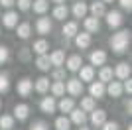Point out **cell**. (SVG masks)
<instances>
[{
	"instance_id": "31",
	"label": "cell",
	"mask_w": 132,
	"mask_h": 130,
	"mask_svg": "<svg viewBox=\"0 0 132 130\" xmlns=\"http://www.w3.org/2000/svg\"><path fill=\"white\" fill-rule=\"evenodd\" d=\"M12 128H14V116L2 114L0 116V130H12Z\"/></svg>"
},
{
	"instance_id": "42",
	"label": "cell",
	"mask_w": 132,
	"mask_h": 130,
	"mask_svg": "<svg viewBox=\"0 0 132 130\" xmlns=\"http://www.w3.org/2000/svg\"><path fill=\"white\" fill-rule=\"evenodd\" d=\"M118 4H120L122 10H126V12L132 10V0H118Z\"/></svg>"
},
{
	"instance_id": "47",
	"label": "cell",
	"mask_w": 132,
	"mask_h": 130,
	"mask_svg": "<svg viewBox=\"0 0 132 130\" xmlns=\"http://www.w3.org/2000/svg\"><path fill=\"white\" fill-rule=\"evenodd\" d=\"M101 2H103V4L106 6V4H110V2H114V0H101Z\"/></svg>"
},
{
	"instance_id": "20",
	"label": "cell",
	"mask_w": 132,
	"mask_h": 130,
	"mask_svg": "<svg viewBox=\"0 0 132 130\" xmlns=\"http://www.w3.org/2000/svg\"><path fill=\"white\" fill-rule=\"evenodd\" d=\"M75 45H77L79 49H87L89 45H91V36H89L87 32H81L75 36Z\"/></svg>"
},
{
	"instance_id": "8",
	"label": "cell",
	"mask_w": 132,
	"mask_h": 130,
	"mask_svg": "<svg viewBox=\"0 0 132 130\" xmlns=\"http://www.w3.org/2000/svg\"><path fill=\"white\" fill-rule=\"evenodd\" d=\"M39 108H42V112H45V114H53L55 110H57V103H55L53 97H44L42 103H39Z\"/></svg>"
},
{
	"instance_id": "36",
	"label": "cell",
	"mask_w": 132,
	"mask_h": 130,
	"mask_svg": "<svg viewBox=\"0 0 132 130\" xmlns=\"http://www.w3.org/2000/svg\"><path fill=\"white\" fill-rule=\"evenodd\" d=\"M10 89V77L8 73H0V93H6Z\"/></svg>"
},
{
	"instance_id": "15",
	"label": "cell",
	"mask_w": 132,
	"mask_h": 130,
	"mask_svg": "<svg viewBox=\"0 0 132 130\" xmlns=\"http://www.w3.org/2000/svg\"><path fill=\"white\" fill-rule=\"evenodd\" d=\"M89 93H91L93 99H103L105 97V85H103L101 81H93L91 87H89Z\"/></svg>"
},
{
	"instance_id": "45",
	"label": "cell",
	"mask_w": 132,
	"mask_h": 130,
	"mask_svg": "<svg viewBox=\"0 0 132 130\" xmlns=\"http://www.w3.org/2000/svg\"><path fill=\"white\" fill-rule=\"evenodd\" d=\"M124 108H126V112L130 114V110H132V103H130V99H128V101H124Z\"/></svg>"
},
{
	"instance_id": "43",
	"label": "cell",
	"mask_w": 132,
	"mask_h": 130,
	"mask_svg": "<svg viewBox=\"0 0 132 130\" xmlns=\"http://www.w3.org/2000/svg\"><path fill=\"white\" fill-rule=\"evenodd\" d=\"M122 91H126L128 95L132 93V81H130V79H126V81L122 83Z\"/></svg>"
},
{
	"instance_id": "38",
	"label": "cell",
	"mask_w": 132,
	"mask_h": 130,
	"mask_svg": "<svg viewBox=\"0 0 132 130\" xmlns=\"http://www.w3.org/2000/svg\"><path fill=\"white\" fill-rule=\"evenodd\" d=\"M30 51H32L30 47H22L18 51V59L20 61H30Z\"/></svg>"
},
{
	"instance_id": "23",
	"label": "cell",
	"mask_w": 132,
	"mask_h": 130,
	"mask_svg": "<svg viewBox=\"0 0 132 130\" xmlns=\"http://www.w3.org/2000/svg\"><path fill=\"white\" fill-rule=\"evenodd\" d=\"M57 108H59L61 112L69 114V112H71V110H73V108H75V101H73L71 97H67V99L63 97V99H61V101H59V103H57Z\"/></svg>"
},
{
	"instance_id": "44",
	"label": "cell",
	"mask_w": 132,
	"mask_h": 130,
	"mask_svg": "<svg viewBox=\"0 0 132 130\" xmlns=\"http://www.w3.org/2000/svg\"><path fill=\"white\" fill-rule=\"evenodd\" d=\"M0 4L4 6V8H10V6L16 4V0H0Z\"/></svg>"
},
{
	"instance_id": "30",
	"label": "cell",
	"mask_w": 132,
	"mask_h": 130,
	"mask_svg": "<svg viewBox=\"0 0 132 130\" xmlns=\"http://www.w3.org/2000/svg\"><path fill=\"white\" fill-rule=\"evenodd\" d=\"M83 112H93L95 110V99L93 97H81V107H79Z\"/></svg>"
},
{
	"instance_id": "3",
	"label": "cell",
	"mask_w": 132,
	"mask_h": 130,
	"mask_svg": "<svg viewBox=\"0 0 132 130\" xmlns=\"http://www.w3.org/2000/svg\"><path fill=\"white\" fill-rule=\"evenodd\" d=\"M16 91H18V95L20 97H30V93L34 91V81L32 79H28V77H24V79H20L18 81V85H16Z\"/></svg>"
},
{
	"instance_id": "49",
	"label": "cell",
	"mask_w": 132,
	"mask_h": 130,
	"mask_svg": "<svg viewBox=\"0 0 132 130\" xmlns=\"http://www.w3.org/2000/svg\"><path fill=\"white\" fill-rule=\"evenodd\" d=\"M0 108H2V99H0Z\"/></svg>"
},
{
	"instance_id": "26",
	"label": "cell",
	"mask_w": 132,
	"mask_h": 130,
	"mask_svg": "<svg viewBox=\"0 0 132 130\" xmlns=\"http://www.w3.org/2000/svg\"><path fill=\"white\" fill-rule=\"evenodd\" d=\"M112 67H109V65H103L101 67V71H99V81L105 85V83H110L112 81Z\"/></svg>"
},
{
	"instance_id": "35",
	"label": "cell",
	"mask_w": 132,
	"mask_h": 130,
	"mask_svg": "<svg viewBox=\"0 0 132 130\" xmlns=\"http://www.w3.org/2000/svg\"><path fill=\"white\" fill-rule=\"evenodd\" d=\"M51 79L53 81H59V83H65V69L63 67H55L51 71Z\"/></svg>"
},
{
	"instance_id": "16",
	"label": "cell",
	"mask_w": 132,
	"mask_h": 130,
	"mask_svg": "<svg viewBox=\"0 0 132 130\" xmlns=\"http://www.w3.org/2000/svg\"><path fill=\"white\" fill-rule=\"evenodd\" d=\"M28 116H30V107H28V104H16V107H14V120H20V122H22V120H26Z\"/></svg>"
},
{
	"instance_id": "46",
	"label": "cell",
	"mask_w": 132,
	"mask_h": 130,
	"mask_svg": "<svg viewBox=\"0 0 132 130\" xmlns=\"http://www.w3.org/2000/svg\"><path fill=\"white\" fill-rule=\"evenodd\" d=\"M51 2H55V6H59V4H63L65 0H51Z\"/></svg>"
},
{
	"instance_id": "25",
	"label": "cell",
	"mask_w": 132,
	"mask_h": 130,
	"mask_svg": "<svg viewBox=\"0 0 132 130\" xmlns=\"http://www.w3.org/2000/svg\"><path fill=\"white\" fill-rule=\"evenodd\" d=\"M77 34H79L77 22H65V24H63V36H65V38H75Z\"/></svg>"
},
{
	"instance_id": "5",
	"label": "cell",
	"mask_w": 132,
	"mask_h": 130,
	"mask_svg": "<svg viewBox=\"0 0 132 130\" xmlns=\"http://www.w3.org/2000/svg\"><path fill=\"white\" fill-rule=\"evenodd\" d=\"M106 24H109L110 28H120L122 22H124V18H122V14L118 10H112V12H106Z\"/></svg>"
},
{
	"instance_id": "28",
	"label": "cell",
	"mask_w": 132,
	"mask_h": 130,
	"mask_svg": "<svg viewBox=\"0 0 132 130\" xmlns=\"http://www.w3.org/2000/svg\"><path fill=\"white\" fill-rule=\"evenodd\" d=\"M34 89H36L38 93H42V95L47 93V91H50V79H47V77H39V79H36Z\"/></svg>"
},
{
	"instance_id": "37",
	"label": "cell",
	"mask_w": 132,
	"mask_h": 130,
	"mask_svg": "<svg viewBox=\"0 0 132 130\" xmlns=\"http://www.w3.org/2000/svg\"><path fill=\"white\" fill-rule=\"evenodd\" d=\"M8 59H10V49L6 45H0V65H4Z\"/></svg>"
},
{
	"instance_id": "18",
	"label": "cell",
	"mask_w": 132,
	"mask_h": 130,
	"mask_svg": "<svg viewBox=\"0 0 132 130\" xmlns=\"http://www.w3.org/2000/svg\"><path fill=\"white\" fill-rule=\"evenodd\" d=\"M89 10H91L93 18H97V20H99L101 16H105V14H106V6L103 4L101 0H97V2H93V4L89 6Z\"/></svg>"
},
{
	"instance_id": "1",
	"label": "cell",
	"mask_w": 132,
	"mask_h": 130,
	"mask_svg": "<svg viewBox=\"0 0 132 130\" xmlns=\"http://www.w3.org/2000/svg\"><path fill=\"white\" fill-rule=\"evenodd\" d=\"M109 43H110V49L114 53H124L128 49V43H130V32L128 30H120V32L112 34Z\"/></svg>"
},
{
	"instance_id": "40",
	"label": "cell",
	"mask_w": 132,
	"mask_h": 130,
	"mask_svg": "<svg viewBox=\"0 0 132 130\" xmlns=\"http://www.w3.org/2000/svg\"><path fill=\"white\" fill-rule=\"evenodd\" d=\"M30 130H50V126L45 124L44 120H36V122L30 126Z\"/></svg>"
},
{
	"instance_id": "24",
	"label": "cell",
	"mask_w": 132,
	"mask_h": 130,
	"mask_svg": "<svg viewBox=\"0 0 132 130\" xmlns=\"http://www.w3.org/2000/svg\"><path fill=\"white\" fill-rule=\"evenodd\" d=\"M105 93H109L110 97H120L122 95V83L120 81H110L109 87H105Z\"/></svg>"
},
{
	"instance_id": "6",
	"label": "cell",
	"mask_w": 132,
	"mask_h": 130,
	"mask_svg": "<svg viewBox=\"0 0 132 130\" xmlns=\"http://www.w3.org/2000/svg\"><path fill=\"white\" fill-rule=\"evenodd\" d=\"M51 28H53V24H51V20H50L47 16L38 18V22H36V30H38V34L45 36V34H50V32H51Z\"/></svg>"
},
{
	"instance_id": "2",
	"label": "cell",
	"mask_w": 132,
	"mask_h": 130,
	"mask_svg": "<svg viewBox=\"0 0 132 130\" xmlns=\"http://www.w3.org/2000/svg\"><path fill=\"white\" fill-rule=\"evenodd\" d=\"M65 91L71 95V97H81L83 95V83L79 81L77 77H71V79H67L65 83Z\"/></svg>"
},
{
	"instance_id": "10",
	"label": "cell",
	"mask_w": 132,
	"mask_h": 130,
	"mask_svg": "<svg viewBox=\"0 0 132 130\" xmlns=\"http://www.w3.org/2000/svg\"><path fill=\"white\" fill-rule=\"evenodd\" d=\"M2 26L4 28H8V30H12V28H16L18 26V12H14V10H8L2 16Z\"/></svg>"
},
{
	"instance_id": "27",
	"label": "cell",
	"mask_w": 132,
	"mask_h": 130,
	"mask_svg": "<svg viewBox=\"0 0 132 130\" xmlns=\"http://www.w3.org/2000/svg\"><path fill=\"white\" fill-rule=\"evenodd\" d=\"M47 49H50V43L45 42V39H36L34 42L32 51H36L38 55H47Z\"/></svg>"
},
{
	"instance_id": "41",
	"label": "cell",
	"mask_w": 132,
	"mask_h": 130,
	"mask_svg": "<svg viewBox=\"0 0 132 130\" xmlns=\"http://www.w3.org/2000/svg\"><path fill=\"white\" fill-rule=\"evenodd\" d=\"M103 130H120V126H118V122H109L106 120L103 124Z\"/></svg>"
},
{
	"instance_id": "22",
	"label": "cell",
	"mask_w": 132,
	"mask_h": 130,
	"mask_svg": "<svg viewBox=\"0 0 132 130\" xmlns=\"http://www.w3.org/2000/svg\"><path fill=\"white\" fill-rule=\"evenodd\" d=\"M32 8H34L36 14L44 16L45 12L50 10V0H34V2H32Z\"/></svg>"
},
{
	"instance_id": "29",
	"label": "cell",
	"mask_w": 132,
	"mask_h": 130,
	"mask_svg": "<svg viewBox=\"0 0 132 130\" xmlns=\"http://www.w3.org/2000/svg\"><path fill=\"white\" fill-rule=\"evenodd\" d=\"M16 32H18V38H20V39H28V38H30V34H32V26H30L28 22L18 24V26H16Z\"/></svg>"
},
{
	"instance_id": "17",
	"label": "cell",
	"mask_w": 132,
	"mask_h": 130,
	"mask_svg": "<svg viewBox=\"0 0 132 130\" xmlns=\"http://www.w3.org/2000/svg\"><path fill=\"white\" fill-rule=\"evenodd\" d=\"M65 69L67 71H79L81 69V65H83V57L81 55H71V57H67V61H65Z\"/></svg>"
},
{
	"instance_id": "11",
	"label": "cell",
	"mask_w": 132,
	"mask_h": 130,
	"mask_svg": "<svg viewBox=\"0 0 132 130\" xmlns=\"http://www.w3.org/2000/svg\"><path fill=\"white\" fill-rule=\"evenodd\" d=\"M89 59H91V67L93 65H103L106 63V51H103V49H95V51H91V55H89Z\"/></svg>"
},
{
	"instance_id": "9",
	"label": "cell",
	"mask_w": 132,
	"mask_h": 130,
	"mask_svg": "<svg viewBox=\"0 0 132 130\" xmlns=\"http://www.w3.org/2000/svg\"><path fill=\"white\" fill-rule=\"evenodd\" d=\"M69 122H71V124H77V126H83L87 122V114L83 112L81 108H73L71 112H69Z\"/></svg>"
},
{
	"instance_id": "12",
	"label": "cell",
	"mask_w": 132,
	"mask_h": 130,
	"mask_svg": "<svg viewBox=\"0 0 132 130\" xmlns=\"http://www.w3.org/2000/svg\"><path fill=\"white\" fill-rule=\"evenodd\" d=\"M105 122H106V110L95 108L93 112H91V124L93 126H103Z\"/></svg>"
},
{
	"instance_id": "19",
	"label": "cell",
	"mask_w": 132,
	"mask_h": 130,
	"mask_svg": "<svg viewBox=\"0 0 132 130\" xmlns=\"http://www.w3.org/2000/svg\"><path fill=\"white\" fill-rule=\"evenodd\" d=\"M71 12H73V16H75V18H85V16H87V12H89V6L85 4V2H81V0H77V2L73 4Z\"/></svg>"
},
{
	"instance_id": "32",
	"label": "cell",
	"mask_w": 132,
	"mask_h": 130,
	"mask_svg": "<svg viewBox=\"0 0 132 130\" xmlns=\"http://www.w3.org/2000/svg\"><path fill=\"white\" fill-rule=\"evenodd\" d=\"M50 89H51V93H53V99H55V97H63V95H65V83L53 81V83L50 85Z\"/></svg>"
},
{
	"instance_id": "13",
	"label": "cell",
	"mask_w": 132,
	"mask_h": 130,
	"mask_svg": "<svg viewBox=\"0 0 132 130\" xmlns=\"http://www.w3.org/2000/svg\"><path fill=\"white\" fill-rule=\"evenodd\" d=\"M83 26H85V32H87L89 36H91V34H97V32H99L101 22L97 20V18L89 16V18H85V20H83Z\"/></svg>"
},
{
	"instance_id": "34",
	"label": "cell",
	"mask_w": 132,
	"mask_h": 130,
	"mask_svg": "<svg viewBox=\"0 0 132 130\" xmlns=\"http://www.w3.org/2000/svg\"><path fill=\"white\" fill-rule=\"evenodd\" d=\"M55 130H71V122L65 116H57L55 118Z\"/></svg>"
},
{
	"instance_id": "33",
	"label": "cell",
	"mask_w": 132,
	"mask_h": 130,
	"mask_svg": "<svg viewBox=\"0 0 132 130\" xmlns=\"http://www.w3.org/2000/svg\"><path fill=\"white\" fill-rule=\"evenodd\" d=\"M36 67L39 71H50L51 63H50V57L47 55H38V59H36Z\"/></svg>"
},
{
	"instance_id": "14",
	"label": "cell",
	"mask_w": 132,
	"mask_h": 130,
	"mask_svg": "<svg viewBox=\"0 0 132 130\" xmlns=\"http://www.w3.org/2000/svg\"><path fill=\"white\" fill-rule=\"evenodd\" d=\"M47 57H50V63L53 65V67H61V65L65 63V51H63V49H55Z\"/></svg>"
},
{
	"instance_id": "4",
	"label": "cell",
	"mask_w": 132,
	"mask_h": 130,
	"mask_svg": "<svg viewBox=\"0 0 132 130\" xmlns=\"http://www.w3.org/2000/svg\"><path fill=\"white\" fill-rule=\"evenodd\" d=\"M77 79L81 83H93V79H95V67H91V65H81Z\"/></svg>"
},
{
	"instance_id": "39",
	"label": "cell",
	"mask_w": 132,
	"mask_h": 130,
	"mask_svg": "<svg viewBox=\"0 0 132 130\" xmlns=\"http://www.w3.org/2000/svg\"><path fill=\"white\" fill-rule=\"evenodd\" d=\"M16 4H18V10L26 12V10L32 8V0H16Z\"/></svg>"
},
{
	"instance_id": "48",
	"label": "cell",
	"mask_w": 132,
	"mask_h": 130,
	"mask_svg": "<svg viewBox=\"0 0 132 130\" xmlns=\"http://www.w3.org/2000/svg\"><path fill=\"white\" fill-rule=\"evenodd\" d=\"M79 130H91V128H85V126H81V128H79Z\"/></svg>"
},
{
	"instance_id": "7",
	"label": "cell",
	"mask_w": 132,
	"mask_h": 130,
	"mask_svg": "<svg viewBox=\"0 0 132 130\" xmlns=\"http://www.w3.org/2000/svg\"><path fill=\"white\" fill-rule=\"evenodd\" d=\"M112 75H114V77H118V79H122V81L130 79V65H128L126 61L118 63V65L114 67V71H112Z\"/></svg>"
},
{
	"instance_id": "21",
	"label": "cell",
	"mask_w": 132,
	"mask_h": 130,
	"mask_svg": "<svg viewBox=\"0 0 132 130\" xmlns=\"http://www.w3.org/2000/svg\"><path fill=\"white\" fill-rule=\"evenodd\" d=\"M51 16H53V20H59V22H63L67 16H69V8H67L65 4L55 6V8H53V12H51Z\"/></svg>"
}]
</instances>
